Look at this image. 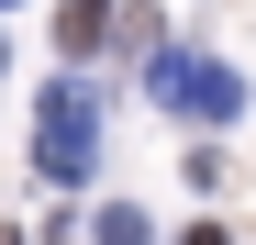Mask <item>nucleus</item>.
I'll return each instance as SVG.
<instances>
[{"mask_svg":"<svg viewBox=\"0 0 256 245\" xmlns=\"http://www.w3.org/2000/svg\"><path fill=\"white\" fill-rule=\"evenodd\" d=\"M0 12H12V0H0Z\"/></svg>","mask_w":256,"mask_h":245,"instance_id":"423d86ee","label":"nucleus"},{"mask_svg":"<svg viewBox=\"0 0 256 245\" xmlns=\"http://www.w3.org/2000/svg\"><path fill=\"white\" fill-rule=\"evenodd\" d=\"M90 156H100V100H90V78H56L45 90V134H34V168L45 178H90Z\"/></svg>","mask_w":256,"mask_h":245,"instance_id":"f257e3e1","label":"nucleus"},{"mask_svg":"<svg viewBox=\"0 0 256 245\" xmlns=\"http://www.w3.org/2000/svg\"><path fill=\"white\" fill-rule=\"evenodd\" d=\"M90 245H145V212H122V200H112V212L90 223Z\"/></svg>","mask_w":256,"mask_h":245,"instance_id":"20e7f679","label":"nucleus"},{"mask_svg":"<svg viewBox=\"0 0 256 245\" xmlns=\"http://www.w3.org/2000/svg\"><path fill=\"white\" fill-rule=\"evenodd\" d=\"M56 45H67V56H100V45H112V0H67Z\"/></svg>","mask_w":256,"mask_h":245,"instance_id":"7ed1b4c3","label":"nucleus"},{"mask_svg":"<svg viewBox=\"0 0 256 245\" xmlns=\"http://www.w3.org/2000/svg\"><path fill=\"white\" fill-rule=\"evenodd\" d=\"M145 90H156L167 112H190V122H234V112H245V78H234L223 56H156Z\"/></svg>","mask_w":256,"mask_h":245,"instance_id":"f03ea898","label":"nucleus"},{"mask_svg":"<svg viewBox=\"0 0 256 245\" xmlns=\"http://www.w3.org/2000/svg\"><path fill=\"white\" fill-rule=\"evenodd\" d=\"M190 245H223V234H212V223H200V234H190Z\"/></svg>","mask_w":256,"mask_h":245,"instance_id":"39448f33","label":"nucleus"}]
</instances>
